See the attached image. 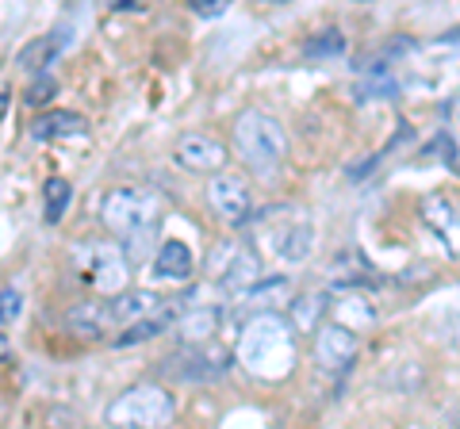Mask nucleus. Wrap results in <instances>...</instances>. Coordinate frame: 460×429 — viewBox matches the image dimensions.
<instances>
[{
    "label": "nucleus",
    "instance_id": "f257e3e1",
    "mask_svg": "<svg viewBox=\"0 0 460 429\" xmlns=\"http://www.w3.org/2000/svg\"><path fill=\"white\" fill-rule=\"evenodd\" d=\"M238 364L261 380H284L296 368V326L272 311L250 319L238 341Z\"/></svg>",
    "mask_w": 460,
    "mask_h": 429
},
{
    "label": "nucleus",
    "instance_id": "f03ea898",
    "mask_svg": "<svg viewBox=\"0 0 460 429\" xmlns=\"http://www.w3.org/2000/svg\"><path fill=\"white\" fill-rule=\"evenodd\" d=\"M100 219L111 234H119L131 241V250H142V241L154 234L157 219H162V199L146 188H115L104 196V207H100Z\"/></svg>",
    "mask_w": 460,
    "mask_h": 429
},
{
    "label": "nucleus",
    "instance_id": "7ed1b4c3",
    "mask_svg": "<svg viewBox=\"0 0 460 429\" xmlns=\"http://www.w3.org/2000/svg\"><path fill=\"white\" fill-rule=\"evenodd\" d=\"M234 146L253 169H269L284 157L288 138H284L277 119L261 116V111H242L238 123H234Z\"/></svg>",
    "mask_w": 460,
    "mask_h": 429
},
{
    "label": "nucleus",
    "instance_id": "20e7f679",
    "mask_svg": "<svg viewBox=\"0 0 460 429\" xmlns=\"http://www.w3.org/2000/svg\"><path fill=\"white\" fill-rule=\"evenodd\" d=\"M169 418H172V398L162 388H154V383L131 388L108 407V425H119V429H135V425L157 429V425H169Z\"/></svg>",
    "mask_w": 460,
    "mask_h": 429
},
{
    "label": "nucleus",
    "instance_id": "39448f33",
    "mask_svg": "<svg viewBox=\"0 0 460 429\" xmlns=\"http://www.w3.org/2000/svg\"><path fill=\"white\" fill-rule=\"evenodd\" d=\"M77 273L84 284H93L96 292H108V295H119L131 280V265H127V253L119 246H81L77 250Z\"/></svg>",
    "mask_w": 460,
    "mask_h": 429
},
{
    "label": "nucleus",
    "instance_id": "423d86ee",
    "mask_svg": "<svg viewBox=\"0 0 460 429\" xmlns=\"http://www.w3.org/2000/svg\"><path fill=\"white\" fill-rule=\"evenodd\" d=\"M208 199H211V207L223 214L226 223H246L250 219V211H253V196H250V184L234 177V173H223V177H215L208 184Z\"/></svg>",
    "mask_w": 460,
    "mask_h": 429
},
{
    "label": "nucleus",
    "instance_id": "0eeeda50",
    "mask_svg": "<svg viewBox=\"0 0 460 429\" xmlns=\"http://www.w3.org/2000/svg\"><path fill=\"white\" fill-rule=\"evenodd\" d=\"M226 368H230V356L219 353V349H204V346H189L181 356L165 361V372H172V376H181V380H189V383L215 380V376H223Z\"/></svg>",
    "mask_w": 460,
    "mask_h": 429
},
{
    "label": "nucleus",
    "instance_id": "6e6552de",
    "mask_svg": "<svg viewBox=\"0 0 460 429\" xmlns=\"http://www.w3.org/2000/svg\"><path fill=\"white\" fill-rule=\"evenodd\" d=\"M172 157L184 165V169H192V173H215V169H223L226 165V150H223V142H215L211 135H184L177 142V150H172Z\"/></svg>",
    "mask_w": 460,
    "mask_h": 429
},
{
    "label": "nucleus",
    "instance_id": "1a4fd4ad",
    "mask_svg": "<svg viewBox=\"0 0 460 429\" xmlns=\"http://www.w3.org/2000/svg\"><path fill=\"white\" fill-rule=\"evenodd\" d=\"M314 353H319V361L330 368V372H341L353 364L357 356V337L345 330V326H323L319 337H314Z\"/></svg>",
    "mask_w": 460,
    "mask_h": 429
},
{
    "label": "nucleus",
    "instance_id": "9d476101",
    "mask_svg": "<svg viewBox=\"0 0 460 429\" xmlns=\"http://www.w3.org/2000/svg\"><path fill=\"white\" fill-rule=\"evenodd\" d=\"M219 280L230 292H250L253 284H261V257H257L253 250L230 246V265L219 268Z\"/></svg>",
    "mask_w": 460,
    "mask_h": 429
},
{
    "label": "nucleus",
    "instance_id": "9b49d317",
    "mask_svg": "<svg viewBox=\"0 0 460 429\" xmlns=\"http://www.w3.org/2000/svg\"><path fill=\"white\" fill-rule=\"evenodd\" d=\"M192 276V253L184 241H165L154 257V280H189Z\"/></svg>",
    "mask_w": 460,
    "mask_h": 429
},
{
    "label": "nucleus",
    "instance_id": "f8f14e48",
    "mask_svg": "<svg viewBox=\"0 0 460 429\" xmlns=\"http://www.w3.org/2000/svg\"><path fill=\"white\" fill-rule=\"evenodd\" d=\"M115 322V314L108 303H77L74 311L66 314V326L69 330H77L81 337H100Z\"/></svg>",
    "mask_w": 460,
    "mask_h": 429
},
{
    "label": "nucleus",
    "instance_id": "ddd939ff",
    "mask_svg": "<svg viewBox=\"0 0 460 429\" xmlns=\"http://www.w3.org/2000/svg\"><path fill=\"white\" fill-rule=\"evenodd\" d=\"M31 135L35 138H74V135H84V119L77 111H47L42 119H35Z\"/></svg>",
    "mask_w": 460,
    "mask_h": 429
},
{
    "label": "nucleus",
    "instance_id": "4468645a",
    "mask_svg": "<svg viewBox=\"0 0 460 429\" xmlns=\"http://www.w3.org/2000/svg\"><path fill=\"white\" fill-rule=\"evenodd\" d=\"M219 330V311H192L189 319L181 322V341L184 346H208L211 334Z\"/></svg>",
    "mask_w": 460,
    "mask_h": 429
},
{
    "label": "nucleus",
    "instance_id": "2eb2a0df",
    "mask_svg": "<svg viewBox=\"0 0 460 429\" xmlns=\"http://www.w3.org/2000/svg\"><path fill=\"white\" fill-rule=\"evenodd\" d=\"M58 50H62V31L42 35V39L27 42V47L20 50V66H23V69H47V66L58 58Z\"/></svg>",
    "mask_w": 460,
    "mask_h": 429
},
{
    "label": "nucleus",
    "instance_id": "dca6fc26",
    "mask_svg": "<svg viewBox=\"0 0 460 429\" xmlns=\"http://www.w3.org/2000/svg\"><path fill=\"white\" fill-rule=\"evenodd\" d=\"M277 238H280L277 250H280L284 261H304V257L311 253V226H304V223L288 226V231H280Z\"/></svg>",
    "mask_w": 460,
    "mask_h": 429
},
{
    "label": "nucleus",
    "instance_id": "f3484780",
    "mask_svg": "<svg viewBox=\"0 0 460 429\" xmlns=\"http://www.w3.org/2000/svg\"><path fill=\"white\" fill-rule=\"evenodd\" d=\"M69 196H74V192H69V180H62V177L47 180V188H42V204H47V211H42V214H47V223L62 219L66 207H69Z\"/></svg>",
    "mask_w": 460,
    "mask_h": 429
},
{
    "label": "nucleus",
    "instance_id": "a211bd4d",
    "mask_svg": "<svg viewBox=\"0 0 460 429\" xmlns=\"http://www.w3.org/2000/svg\"><path fill=\"white\" fill-rule=\"evenodd\" d=\"M157 311V299L150 292H138V295H123V299H115L111 303V314L115 319H146V314Z\"/></svg>",
    "mask_w": 460,
    "mask_h": 429
},
{
    "label": "nucleus",
    "instance_id": "6ab92c4d",
    "mask_svg": "<svg viewBox=\"0 0 460 429\" xmlns=\"http://www.w3.org/2000/svg\"><path fill=\"white\" fill-rule=\"evenodd\" d=\"M169 326V314H154V319H138V322H131L127 330L115 337V346H135V341H150V337H157Z\"/></svg>",
    "mask_w": 460,
    "mask_h": 429
},
{
    "label": "nucleus",
    "instance_id": "aec40b11",
    "mask_svg": "<svg viewBox=\"0 0 460 429\" xmlns=\"http://www.w3.org/2000/svg\"><path fill=\"white\" fill-rule=\"evenodd\" d=\"M341 50H345V39L334 31V27H326L323 35L307 39V47H304V54H307V58H338Z\"/></svg>",
    "mask_w": 460,
    "mask_h": 429
},
{
    "label": "nucleus",
    "instance_id": "412c9836",
    "mask_svg": "<svg viewBox=\"0 0 460 429\" xmlns=\"http://www.w3.org/2000/svg\"><path fill=\"white\" fill-rule=\"evenodd\" d=\"M314 311H323V299H319V295L299 299V303H296V322H292V326H299V330H311V326H314Z\"/></svg>",
    "mask_w": 460,
    "mask_h": 429
},
{
    "label": "nucleus",
    "instance_id": "4be33fe9",
    "mask_svg": "<svg viewBox=\"0 0 460 429\" xmlns=\"http://www.w3.org/2000/svg\"><path fill=\"white\" fill-rule=\"evenodd\" d=\"M20 311H23V299H20V292H12V288H0V322H12V319H20Z\"/></svg>",
    "mask_w": 460,
    "mask_h": 429
},
{
    "label": "nucleus",
    "instance_id": "5701e85b",
    "mask_svg": "<svg viewBox=\"0 0 460 429\" xmlns=\"http://www.w3.org/2000/svg\"><path fill=\"white\" fill-rule=\"evenodd\" d=\"M54 92H58L54 77H39V81L31 84V92H27V104H42V100H54Z\"/></svg>",
    "mask_w": 460,
    "mask_h": 429
},
{
    "label": "nucleus",
    "instance_id": "b1692460",
    "mask_svg": "<svg viewBox=\"0 0 460 429\" xmlns=\"http://www.w3.org/2000/svg\"><path fill=\"white\" fill-rule=\"evenodd\" d=\"M395 89H399V84H395L392 77H376L372 84H365L361 96H395Z\"/></svg>",
    "mask_w": 460,
    "mask_h": 429
},
{
    "label": "nucleus",
    "instance_id": "393cba45",
    "mask_svg": "<svg viewBox=\"0 0 460 429\" xmlns=\"http://www.w3.org/2000/svg\"><path fill=\"white\" fill-rule=\"evenodd\" d=\"M189 4H192L196 12H204V16H215V12L226 8V0H189Z\"/></svg>",
    "mask_w": 460,
    "mask_h": 429
},
{
    "label": "nucleus",
    "instance_id": "a878e982",
    "mask_svg": "<svg viewBox=\"0 0 460 429\" xmlns=\"http://www.w3.org/2000/svg\"><path fill=\"white\" fill-rule=\"evenodd\" d=\"M108 12H127V8H142V0H104Z\"/></svg>",
    "mask_w": 460,
    "mask_h": 429
},
{
    "label": "nucleus",
    "instance_id": "bb28decb",
    "mask_svg": "<svg viewBox=\"0 0 460 429\" xmlns=\"http://www.w3.org/2000/svg\"><path fill=\"white\" fill-rule=\"evenodd\" d=\"M4 111H8V92L0 89V119H4Z\"/></svg>",
    "mask_w": 460,
    "mask_h": 429
},
{
    "label": "nucleus",
    "instance_id": "cd10ccee",
    "mask_svg": "<svg viewBox=\"0 0 460 429\" xmlns=\"http://www.w3.org/2000/svg\"><path fill=\"white\" fill-rule=\"evenodd\" d=\"M4 356H8V337L0 334V361H4Z\"/></svg>",
    "mask_w": 460,
    "mask_h": 429
},
{
    "label": "nucleus",
    "instance_id": "c85d7f7f",
    "mask_svg": "<svg viewBox=\"0 0 460 429\" xmlns=\"http://www.w3.org/2000/svg\"><path fill=\"white\" fill-rule=\"evenodd\" d=\"M265 4H284V0H265Z\"/></svg>",
    "mask_w": 460,
    "mask_h": 429
},
{
    "label": "nucleus",
    "instance_id": "c756f323",
    "mask_svg": "<svg viewBox=\"0 0 460 429\" xmlns=\"http://www.w3.org/2000/svg\"><path fill=\"white\" fill-rule=\"evenodd\" d=\"M456 111H460V104H456Z\"/></svg>",
    "mask_w": 460,
    "mask_h": 429
}]
</instances>
